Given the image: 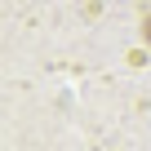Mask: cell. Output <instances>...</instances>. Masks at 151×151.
<instances>
[{
	"instance_id": "obj_1",
	"label": "cell",
	"mask_w": 151,
	"mask_h": 151,
	"mask_svg": "<svg viewBox=\"0 0 151 151\" xmlns=\"http://www.w3.org/2000/svg\"><path fill=\"white\" fill-rule=\"evenodd\" d=\"M142 36H147V45H151V14H147V22H142Z\"/></svg>"
}]
</instances>
